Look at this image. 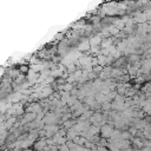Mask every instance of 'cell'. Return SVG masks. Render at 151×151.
<instances>
[{"label": "cell", "mask_w": 151, "mask_h": 151, "mask_svg": "<svg viewBox=\"0 0 151 151\" xmlns=\"http://www.w3.org/2000/svg\"><path fill=\"white\" fill-rule=\"evenodd\" d=\"M27 71H28V66H27V65H21V66H19V72L25 73V72H27Z\"/></svg>", "instance_id": "3957f363"}, {"label": "cell", "mask_w": 151, "mask_h": 151, "mask_svg": "<svg viewBox=\"0 0 151 151\" xmlns=\"http://www.w3.org/2000/svg\"><path fill=\"white\" fill-rule=\"evenodd\" d=\"M100 131H101V136L104 138H111L113 134V127L110 125H104Z\"/></svg>", "instance_id": "6da1fadb"}, {"label": "cell", "mask_w": 151, "mask_h": 151, "mask_svg": "<svg viewBox=\"0 0 151 151\" xmlns=\"http://www.w3.org/2000/svg\"><path fill=\"white\" fill-rule=\"evenodd\" d=\"M46 145H47V143H46V140H37L35 143H34V147L38 150V151H40V150H42L44 147H46Z\"/></svg>", "instance_id": "7a4b0ae2"}, {"label": "cell", "mask_w": 151, "mask_h": 151, "mask_svg": "<svg viewBox=\"0 0 151 151\" xmlns=\"http://www.w3.org/2000/svg\"><path fill=\"white\" fill-rule=\"evenodd\" d=\"M96 151H109V150H107L105 146L100 145V146H98V147H97V150H96Z\"/></svg>", "instance_id": "277c9868"}]
</instances>
